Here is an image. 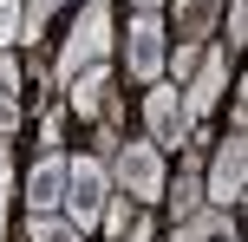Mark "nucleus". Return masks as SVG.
<instances>
[{
	"instance_id": "2",
	"label": "nucleus",
	"mask_w": 248,
	"mask_h": 242,
	"mask_svg": "<svg viewBox=\"0 0 248 242\" xmlns=\"http://www.w3.org/2000/svg\"><path fill=\"white\" fill-rule=\"evenodd\" d=\"M111 39H118V26H111V0H85V7L72 13L65 46H59V79H78L85 65H105Z\"/></svg>"
},
{
	"instance_id": "4",
	"label": "nucleus",
	"mask_w": 248,
	"mask_h": 242,
	"mask_svg": "<svg viewBox=\"0 0 248 242\" xmlns=\"http://www.w3.org/2000/svg\"><path fill=\"white\" fill-rule=\"evenodd\" d=\"M163 59H170L163 13H131V26H124V79L157 85V79H163Z\"/></svg>"
},
{
	"instance_id": "15",
	"label": "nucleus",
	"mask_w": 248,
	"mask_h": 242,
	"mask_svg": "<svg viewBox=\"0 0 248 242\" xmlns=\"http://www.w3.org/2000/svg\"><path fill=\"white\" fill-rule=\"evenodd\" d=\"M196 59H202V46H176V59H163V72H176V85H183L196 72Z\"/></svg>"
},
{
	"instance_id": "18",
	"label": "nucleus",
	"mask_w": 248,
	"mask_h": 242,
	"mask_svg": "<svg viewBox=\"0 0 248 242\" xmlns=\"http://www.w3.org/2000/svg\"><path fill=\"white\" fill-rule=\"evenodd\" d=\"M7 196H13V157L0 151V236H7Z\"/></svg>"
},
{
	"instance_id": "5",
	"label": "nucleus",
	"mask_w": 248,
	"mask_h": 242,
	"mask_svg": "<svg viewBox=\"0 0 248 242\" xmlns=\"http://www.w3.org/2000/svg\"><path fill=\"white\" fill-rule=\"evenodd\" d=\"M144 125H150V144H157V151H170V144H183V138H189L183 92H176L170 79H157V85H150V98H144Z\"/></svg>"
},
{
	"instance_id": "3",
	"label": "nucleus",
	"mask_w": 248,
	"mask_h": 242,
	"mask_svg": "<svg viewBox=\"0 0 248 242\" xmlns=\"http://www.w3.org/2000/svg\"><path fill=\"white\" fill-rule=\"evenodd\" d=\"M105 170H111V183L124 196H131V203H157L163 196V151L157 144H118L111 157H105Z\"/></svg>"
},
{
	"instance_id": "17",
	"label": "nucleus",
	"mask_w": 248,
	"mask_h": 242,
	"mask_svg": "<svg viewBox=\"0 0 248 242\" xmlns=\"http://www.w3.org/2000/svg\"><path fill=\"white\" fill-rule=\"evenodd\" d=\"M20 131V92H0V138Z\"/></svg>"
},
{
	"instance_id": "16",
	"label": "nucleus",
	"mask_w": 248,
	"mask_h": 242,
	"mask_svg": "<svg viewBox=\"0 0 248 242\" xmlns=\"http://www.w3.org/2000/svg\"><path fill=\"white\" fill-rule=\"evenodd\" d=\"M118 242H157V223H150V216H131L118 229Z\"/></svg>"
},
{
	"instance_id": "6",
	"label": "nucleus",
	"mask_w": 248,
	"mask_h": 242,
	"mask_svg": "<svg viewBox=\"0 0 248 242\" xmlns=\"http://www.w3.org/2000/svg\"><path fill=\"white\" fill-rule=\"evenodd\" d=\"M222 85H229V46H209L196 59V79H189V92H183V118L196 125V118H209V105L222 98Z\"/></svg>"
},
{
	"instance_id": "1",
	"label": "nucleus",
	"mask_w": 248,
	"mask_h": 242,
	"mask_svg": "<svg viewBox=\"0 0 248 242\" xmlns=\"http://www.w3.org/2000/svg\"><path fill=\"white\" fill-rule=\"evenodd\" d=\"M105 196H111V170H105V157H98V151H78V157H65L59 216L72 223V229H92V223H98Z\"/></svg>"
},
{
	"instance_id": "9",
	"label": "nucleus",
	"mask_w": 248,
	"mask_h": 242,
	"mask_svg": "<svg viewBox=\"0 0 248 242\" xmlns=\"http://www.w3.org/2000/svg\"><path fill=\"white\" fill-rule=\"evenodd\" d=\"M65 92H72V112H78V118H92V112H105V92H111V72H105V65H85L78 79H65Z\"/></svg>"
},
{
	"instance_id": "13",
	"label": "nucleus",
	"mask_w": 248,
	"mask_h": 242,
	"mask_svg": "<svg viewBox=\"0 0 248 242\" xmlns=\"http://www.w3.org/2000/svg\"><path fill=\"white\" fill-rule=\"evenodd\" d=\"M20 13L26 0H0V52H13V39H20Z\"/></svg>"
},
{
	"instance_id": "14",
	"label": "nucleus",
	"mask_w": 248,
	"mask_h": 242,
	"mask_svg": "<svg viewBox=\"0 0 248 242\" xmlns=\"http://www.w3.org/2000/svg\"><path fill=\"white\" fill-rule=\"evenodd\" d=\"M242 39H248V0H229V39H222V46L242 52Z\"/></svg>"
},
{
	"instance_id": "12",
	"label": "nucleus",
	"mask_w": 248,
	"mask_h": 242,
	"mask_svg": "<svg viewBox=\"0 0 248 242\" xmlns=\"http://www.w3.org/2000/svg\"><path fill=\"white\" fill-rule=\"evenodd\" d=\"M59 7H65V0H26V13H20V39H26V46L59 20Z\"/></svg>"
},
{
	"instance_id": "7",
	"label": "nucleus",
	"mask_w": 248,
	"mask_h": 242,
	"mask_svg": "<svg viewBox=\"0 0 248 242\" xmlns=\"http://www.w3.org/2000/svg\"><path fill=\"white\" fill-rule=\"evenodd\" d=\"M242 164H248V144H242V131H229V138L216 144V164H209V203L216 210L242 203Z\"/></svg>"
},
{
	"instance_id": "19",
	"label": "nucleus",
	"mask_w": 248,
	"mask_h": 242,
	"mask_svg": "<svg viewBox=\"0 0 248 242\" xmlns=\"http://www.w3.org/2000/svg\"><path fill=\"white\" fill-rule=\"evenodd\" d=\"M131 7H137V13H157V7H163V0H131Z\"/></svg>"
},
{
	"instance_id": "8",
	"label": "nucleus",
	"mask_w": 248,
	"mask_h": 242,
	"mask_svg": "<svg viewBox=\"0 0 248 242\" xmlns=\"http://www.w3.org/2000/svg\"><path fill=\"white\" fill-rule=\"evenodd\" d=\"M59 183H65V151H39L26 177V210H59Z\"/></svg>"
},
{
	"instance_id": "11",
	"label": "nucleus",
	"mask_w": 248,
	"mask_h": 242,
	"mask_svg": "<svg viewBox=\"0 0 248 242\" xmlns=\"http://www.w3.org/2000/svg\"><path fill=\"white\" fill-rule=\"evenodd\" d=\"M26 236H33V242H85V229H72V223H65L59 210H33Z\"/></svg>"
},
{
	"instance_id": "10",
	"label": "nucleus",
	"mask_w": 248,
	"mask_h": 242,
	"mask_svg": "<svg viewBox=\"0 0 248 242\" xmlns=\"http://www.w3.org/2000/svg\"><path fill=\"white\" fill-rule=\"evenodd\" d=\"M209 13H216V0H176V33H183V46H202Z\"/></svg>"
}]
</instances>
